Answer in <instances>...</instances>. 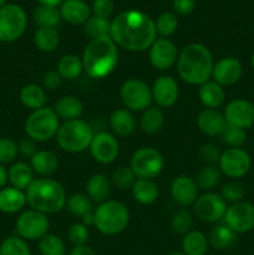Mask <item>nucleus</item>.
Here are the masks:
<instances>
[{"instance_id": "bb28decb", "label": "nucleus", "mask_w": 254, "mask_h": 255, "mask_svg": "<svg viewBox=\"0 0 254 255\" xmlns=\"http://www.w3.org/2000/svg\"><path fill=\"white\" fill-rule=\"evenodd\" d=\"M111 179L102 173L92 174L86 182V194L94 203H104L109 201L111 194Z\"/></svg>"}, {"instance_id": "49530a36", "label": "nucleus", "mask_w": 254, "mask_h": 255, "mask_svg": "<svg viewBox=\"0 0 254 255\" xmlns=\"http://www.w3.org/2000/svg\"><path fill=\"white\" fill-rule=\"evenodd\" d=\"M221 137L222 141H223L229 148H242L247 142L246 129L228 126V125L226 126L224 131L222 132Z\"/></svg>"}, {"instance_id": "393cba45", "label": "nucleus", "mask_w": 254, "mask_h": 255, "mask_svg": "<svg viewBox=\"0 0 254 255\" xmlns=\"http://www.w3.org/2000/svg\"><path fill=\"white\" fill-rule=\"evenodd\" d=\"M27 204L24 191L6 186L0 189V212L5 214H15L22 212Z\"/></svg>"}, {"instance_id": "f8f14e48", "label": "nucleus", "mask_w": 254, "mask_h": 255, "mask_svg": "<svg viewBox=\"0 0 254 255\" xmlns=\"http://www.w3.org/2000/svg\"><path fill=\"white\" fill-rule=\"evenodd\" d=\"M218 168L231 179L243 178L252 168V157L244 148H227L222 152Z\"/></svg>"}, {"instance_id": "09e8293b", "label": "nucleus", "mask_w": 254, "mask_h": 255, "mask_svg": "<svg viewBox=\"0 0 254 255\" xmlns=\"http://www.w3.org/2000/svg\"><path fill=\"white\" fill-rule=\"evenodd\" d=\"M222 198L227 202V203H238V202L243 201L244 197V188L239 182L232 181L228 182V183L224 184L221 189Z\"/></svg>"}, {"instance_id": "4be33fe9", "label": "nucleus", "mask_w": 254, "mask_h": 255, "mask_svg": "<svg viewBox=\"0 0 254 255\" xmlns=\"http://www.w3.org/2000/svg\"><path fill=\"white\" fill-rule=\"evenodd\" d=\"M64 21L71 25H84L91 16V7L84 0H65L59 6Z\"/></svg>"}, {"instance_id": "6e6552de", "label": "nucleus", "mask_w": 254, "mask_h": 255, "mask_svg": "<svg viewBox=\"0 0 254 255\" xmlns=\"http://www.w3.org/2000/svg\"><path fill=\"white\" fill-rule=\"evenodd\" d=\"M27 27L25 9L14 2H6L0 9V42L10 44L24 35Z\"/></svg>"}, {"instance_id": "de8ad7c7", "label": "nucleus", "mask_w": 254, "mask_h": 255, "mask_svg": "<svg viewBox=\"0 0 254 255\" xmlns=\"http://www.w3.org/2000/svg\"><path fill=\"white\" fill-rule=\"evenodd\" d=\"M17 156H19L17 142L7 137H1L0 138V164L5 166V164L14 163Z\"/></svg>"}, {"instance_id": "2f4dec72", "label": "nucleus", "mask_w": 254, "mask_h": 255, "mask_svg": "<svg viewBox=\"0 0 254 255\" xmlns=\"http://www.w3.org/2000/svg\"><path fill=\"white\" fill-rule=\"evenodd\" d=\"M19 99L20 102L31 111L42 109V107L46 106L47 102L46 91H45L44 87L36 84H27L22 86V89L19 92Z\"/></svg>"}, {"instance_id": "864d4df0", "label": "nucleus", "mask_w": 254, "mask_h": 255, "mask_svg": "<svg viewBox=\"0 0 254 255\" xmlns=\"http://www.w3.org/2000/svg\"><path fill=\"white\" fill-rule=\"evenodd\" d=\"M62 77L61 75L57 72V70H50V71L45 72L44 76H42V85H44V89L50 90V91H54V90L59 89L62 84Z\"/></svg>"}, {"instance_id": "680f3d73", "label": "nucleus", "mask_w": 254, "mask_h": 255, "mask_svg": "<svg viewBox=\"0 0 254 255\" xmlns=\"http://www.w3.org/2000/svg\"><path fill=\"white\" fill-rule=\"evenodd\" d=\"M169 255H184L183 252H172Z\"/></svg>"}, {"instance_id": "e433bc0d", "label": "nucleus", "mask_w": 254, "mask_h": 255, "mask_svg": "<svg viewBox=\"0 0 254 255\" xmlns=\"http://www.w3.org/2000/svg\"><path fill=\"white\" fill-rule=\"evenodd\" d=\"M32 20L37 27H54L57 29L62 21L59 7L39 5L32 12Z\"/></svg>"}, {"instance_id": "c85d7f7f", "label": "nucleus", "mask_w": 254, "mask_h": 255, "mask_svg": "<svg viewBox=\"0 0 254 255\" xmlns=\"http://www.w3.org/2000/svg\"><path fill=\"white\" fill-rule=\"evenodd\" d=\"M54 111L56 112L60 120L71 121L81 117V115L84 114V104L79 97L74 95H65L55 102Z\"/></svg>"}, {"instance_id": "c756f323", "label": "nucleus", "mask_w": 254, "mask_h": 255, "mask_svg": "<svg viewBox=\"0 0 254 255\" xmlns=\"http://www.w3.org/2000/svg\"><path fill=\"white\" fill-rule=\"evenodd\" d=\"M131 191L134 201L138 202L139 204H143V206L153 204L159 196L158 184L153 179L137 178L132 186Z\"/></svg>"}, {"instance_id": "79ce46f5", "label": "nucleus", "mask_w": 254, "mask_h": 255, "mask_svg": "<svg viewBox=\"0 0 254 255\" xmlns=\"http://www.w3.org/2000/svg\"><path fill=\"white\" fill-rule=\"evenodd\" d=\"M39 251L41 255H65L66 246L59 236L47 233L39 241Z\"/></svg>"}, {"instance_id": "ddd939ff", "label": "nucleus", "mask_w": 254, "mask_h": 255, "mask_svg": "<svg viewBox=\"0 0 254 255\" xmlns=\"http://www.w3.org/2000/svg\"><path fill=\"white\" fill-rule=\"evenodd\" d=\"M192 207L194 216L204 223H218L224 218L228 208L221 194L214 192H206L198 196Z\"/></svg>"}, {"instance_id": "f03ea898", "label": "nucleus", "mask_w": 254, "mask_h": 255, "mask_svg": "<svg viewBox=\"0 0 254 255\" xmlns=\"http://www.w3.org/2000/svg\"><path fill=\"white\" fill-rule=\"evenodd\" d=\"M176 65L182 81L192 86H201L211 80L214 60L206 45L193 42L179 51Z\"/></svg>"}, {"instance_id": "5fc2aeb1", "label": "nucleus", "mask_w": 254, "mask_h": 255, "mask_svg": "<svg viewBox=\"0 0 254 255\" xmlns=\"http://www.w3.org/2000/svg\"><path fill=\"white\" fill-rule=\"evenodd\" d=\"M17 149H19V154L20 156L25 157V158H31L35 153H36L39 149L36 147V142L34 139L29 138H22L17 142Z\"/></svg>"}, {"instance_id": "6e6d98bb", "label": "nucleus", "mask_w": 254, "mask_h": 255, "mask_svg": "<svg viewBox=\"0 0 254 255\" xmlns=\"http://www.w3.org/2000/svg\"><path fill=\"white\" fill-rule=\"evenodd\" d=\"M174 14L178 15H189L196 9V0H173L172 1Z\"/></svg>"}, {"instance_id": "f3484780", "label": "nucleus", "mask_w": 254, "mask_h": 255, "mask_svg": "<svg viewBox=\"0 0 254 255\" xmlns=\"http://www.w3.org/2000/svg\"><path fill=\"white\" fill-rule=\"evenodd\" d=\"M178 49L173 41L164 37L154 40L148 49V59L152 66L159 71H166L177 64Z\"/></svg>"}, {"instance_id": "9b49d317", "label": "nucleus", "mask_w": 254, "mask_h": 255, "mask_svg": "<svg viewBox=\"0 0 254 255\" xmlns=\"http://www.w3.org/2000/svg\"><path fill=\"white\" fill-rule=\"evenodd\" d=\"M50 221L46 214L35 209L22 211L15 222V231L17 237L25 241H40L49 233Z\"/></svg>"}, {"instance_id": "4468645a", "label": "nucleus", "mask_w": 254, "mask_h": 255, "mask_svg": "<svg viewBox=\"0 0 254 255\" xmlns=\"http://www.w3.org/2000/svg\"><path fill=\"white\" fill-rule=\"evenodd\" d=\"M224 224L237 234H244L254 229V204L242 201L227 208Z\"/></svg>"}, {"instance_id": "bf43d9fd", "label": "nucleus", "mask_w": 254, "mask_h": 255, "mask_svg": "<svg viewBox=\"0 0 254 255\" xmlns=\"http://www.w3.org/2000/svg\"><path fill=\"white\" fill-rule=\"evenodd\" d=\"M40 5H44V6H54L59 7L65 0H36Z\"/></svg>"}, {"instance_id": "20e7f679", "label": "nucleus", "mask_w": 254, "mask_h": 255, "mask_svg": "<svg viewBox=\"0 0 254 255\" xmlns=\"http://www.w3.org/2000/svg\"><path fill=\"white\" fill-rule=\"evenodd\" d=\"M27 206L31 209L50 216L61 212L66 206V191L56 179L35 178L25 191Z\"/></svg>"}, {"instance_id": "412c9836", "label": "nucleus", "mask_w": 254, "mask_h": 255, "mask_svg": "<svg viewBox=\"0 0 254 255\" xmlns=\"http://www.w3.org/2000/svg\"><path fill=\"white\" fill-rule=\"evenodd\" d=\"M199 131L209 137L221 136L227 126L224 115L216 109H204L197 116Z\"/></svg>"}, {"instance_id": "dca6fc26", "label": "nucleus", "mask_w": 254, "mask_h": 255, "mask_svg": "<svg viewBox=\"0 0 254 255\" xmlns=\"http://www.w3.org/2000/svg\"><path fill=\"white\" fill-rule=\"evenodd\" d=\"M89 149L95 161L101 164H110L119 157L120 143L114 133L101 131L95 133Z\"/></svg>"}, {"instance_id": "58836bf2", "label": "nucleus", "mask_w": 254, "mask_h": 255, "mask_svg": "<svg viewBox=\"0 0 254 255\" xmlns=\"http://www.w3.org/2000/svg\"><path fill=\"white\" fill-rule=\"evenodd\" d=\"M94 202L87 197L86 193H74L70 194L66 199V206L65 208L69 211L70 214L77 217V218H82L86 214L94 212Z\"/></svg>"}, {"instance_id": "a18cd8bd", "label": "nucleus", "mask_w": 254, "mask_h": 255, "mask_svg": "<svg viewBox=\"0 0 254 255\" xmlns=\"http://www.w3.org/2000/svg\"><path fill=\"white\" fill-rule=\"evenodd\" d=\"M171 226L174 233L186 236L188 232L192 231V227H193V216L186 208L179 209L172 217Z\"/></svg>"}, {"instance_id": "13d9d810", "label": "nucleus", "mask_w": 254, "mask_h": 255, "mask_svg": "<svg viewBox=\"0 0 254 255\" xmlns=\"http://www.w3.org/2000/svg\"><path fill=\"white\" fill-rule=\"evenodd\" d=\"M9 183V178H7V169L5 168L4 164H0V189L6 187Z\"/></svg>"}, {"instance_id": "c9c22d12", "label": "nucleus", "mask_w": 254, "mask_h": 255, "mask_svg": "<svg viewBox=\"0 0 254 255\" xmlns=\"http://www.w3.org/2000/svg\"><path fill=\"white\" fill-rule=\"evenodd\" d=\"M57 72L61 75L62 80L72 81L77 79L84 71L81 57L74 54L64 55L57 62Z\"/></svg>"}, {"instance_id": "603ef678", "label": "nucleus", "mask_w": 254, "mask_h": 255, "mask_svg": "<svg viewBox=\"0 0 254 255\" xmlns=\"http://www.w3.org/2000/svg\"><path fill=\"white\" fill-rule=\"evenodd\" d=\"M115 10L114 0H94L92 1L91 11L95 16L106 17L110 19Z\"/></svg>"}, {"instance_id": "2eb2a0df", "label": "nucleus", "mask_w": 254, "mask_h": 255, "mask_svg": "<svg viewBox=\"0 0 254 255\" xmlns=\"http://www.w3.org/2000/svg\"><path fill=\"white\" fill-rule=\"evenodd\" d=\"M224 119L228 126L248 129L254 126V104L246 99H234L224 107Z\"/></svg>"}, {"instance_id": "f704fd0d", "label": "nucleus", "mask_w": 254, "mask_h": 255, "mask_svg": "<svg viewBox=\"0 0 254 255\" xmlns=\"http://www.w3.org/2000/svg\"><path fill=\"white\" fill-rule=\"evenodd\" d=\"M60 44V34L54 27H37L34 34V45L42 52H52Z\"/></svg>"}, {"instance_id": "f257e3e1", "label": "nucleus", "mask_w": 254, "mask_h": 255, "mask_svg": "<svg viewBox=\"0 0 254 255\" xmlns=\"http://www.w3.org/2000/svg\"><path fill=\"white\" fill-rule=\"evenodd\" d=\"M110 36L117 46L127 51H146L157 39L154 20L141 10H126L111 20Z\"/></svg>"}, {"instance_id": "4c0bfd02", "label": "nucleus", "mask_w": 254, "mask_h": 255, "mask_svg": "<svg viewBox=\"0 0 254 255\" xmlns=\"http://www.w3.org/2000/svg\"><path fill=\"white\" fill-rule=\"evenodd\" d=\"M221 177L222 173L219 171L218 166L206 164V166H203L197 172L196 177H194V181H196L199 189L206 192H212L218 186L219 181H221Z\"/></svg>"}, {"instance_id": "3c124183", "label": "nucleus", "mask_w": 254, "mask_h": 255, "mask_svg": "<svg viewBox=\"0 0 254 255\" xmlns=\"http://www.w3.org/2000/svg\"><path fill=\"white\" fill-rule=\"evenodd\" d=\"M221 154L222 151L219 149V147L212 142L202 144L201 148H199V157L206 164H213V166L218 164Z\"/></svg>"}, {"instance_id": "052dcab7", "label": "nucleus", "mask_w": 254, "mask_h": 255, "mask_svg": "<svg viewBox=\"0 0 254 255\" xmlns=\"http://www.w3.org/2000/svg\"><path fill=\"white\" fill-rule=\"evenodd\" d=\"M251 65H252V67L254 69V51H253V54H252V56H251Z\"/></svg>"}, {"instance_id": "cd10ccee", "label": "nucleus", "mask_w": 254, "mask_h": 255, "mask_svg": "<svg viewBox=\"0 0 254 255\" xmlns=\"http://www.w3.org/2000/svg\"><path fill=\"white\" fill-rule=\"evenodd\" d=\"M198 97L201 104L206 109H218L226 101V91L224 87L217 84L213 80L204 82L199 86Z\"/></svg>"}, {"instance_id": "b1692460", "label": "nucleus", "mask_w": 254, "mask_h": 255, "mask_svg": "<svg viewBox=\"0 0 254 255\" xmlns=\"http://www.w3.org/2000/svg\"><path fill=\"white\" fill-rule=\"evenodd\" d=\"M110 127L115 136L128 137L136 131L137 121L133 114L127 109H117L110 116Z\"/></svg>"}, {"instance_id": "0eeeda50", "label": "nucleus", "mask_w": 254, "mask_h": 255, "mask_svg": "<svg viewBox=\"0 0 254 255\" xmlns=\"http://www.w3.org/2000/svg\"><path fill=\"white\" fill-rule=\"evenodd\" d=\"M60 119L51 107L35 110L25 121V133L35 142H46L56 137L60 127Z\"/></svg>"}, {"instance_id": "ea45409f", "label": "nucleus", "mask_w": 254, "mask_h": 255, "mask_svg": "<svg viewBox=\"0 0 254 255\" xmlns=\"http://www.w3.org/2000/svg\"><path fill=\"white\" fill-rule=\"evenodd\" d=\"M111 30V20L106 17H100L91 15L90 19L84 24V31L91 39L109 36Z\"/></svg>"}, {"instance_id": "37998d69", "label": "nucleus", "mask_w": 254, "mask_h": 255, "mask_svg": "<svg viewBox=\"0 0 254 255\" xmlns=\"http://www.w3.org/2000/svg\"><path fill=\"white\" fill-rule=\"evenodd\" d=\"M154 25H156L157 35L164 37V39H168L176 32L177 27H178V17L174 12L164 11L157 17Z\"/></svg>"}, {"instance_id": "7c9ffc66", "label": "nucleus", "mask_w": 254, "mask_h": 255, "mask_svg": "<svg viewBox=\"0 0 254 255\" xmlns=\"http://www.w3.org/2000/svg\"><path fill=\"white\" fill-rule=\"evenodd\" d=\"M208 242L217 251H228L238 242V234L234 233L226 224H217L209 233Z\"/></svg>"}, {"instance_id": "4d7b16f0", "label": "nucleus", "mask_w": 254, "mask_h": 255, "mask_svg": "<svg viewBox=\"0 0 254 255\" xmlns=\"http://www.w3.org/2000/svg\"><path fill=\"white\" fill-rule=\"evenodd\" d=\"M69 255H97V253L91 248V247L85 244V246L74 247Z\"/></svg>"}, {"instance_id": "72a5a7b5", "label": "nucleus", "mask_w": 254, "mask_h": 255, "mask_svg": "<svg viewBox=\"0 0 254 255\" xmlns=\"http://www.w3.org/2000/svg\"><path fill=\"white\" fill-rule=\"evenodd\" d=\"M164 125V115L161 107L151 106L142 112L139 119V128L147 134H154L162 129Z\"/></svg>"}, {"instance_id": "c03bdc74", "label": "nucleus", "mask_w": 254, "mask_h": 255, "mask_svg": "<svg viewBox=\"0 0 254 255\" xmlns=\"http://www.w3.org/2000/svg\"><path fill=\"white\" fill-rule=\"evenodd\" d=\"M112 186L116 187L117 189H131L133 183L136 182L137 177L133 173V171L131 169L129 166H121L117 169H115L114 173H112L111 178Z\"/></svg>"}, {"instance_id": "a878e982", "label": "nucleus", "mask_w": 254, "mask_h": 255, "mask_svg": "<svg viewBox=\"0 0 254 255\" xmlns=\"http://www.w3.org/2000/svg\"><path fill=\"white\" fill-rule=\"evenodd\" d=\"M7 178H9L10 186L25 192L35 181V173L30 163L17 161L11 163V166L7 168Z\"/></svg>"}, {"instance_id": "39448f33", "label": "nucleus", "mask_w": 254, "mask_h": 255, "mask_svg": "<svg viewBox=\"0 0 254 255\" xmlns=\"http://www.w3.org/2000/svg\"><path fill=\"white\" fill-rule=\"evenodd\" d=\"M129 211L122 202L109 201L94 209V227L105 236H116L128 227Z\"/></svg>"}, {"instance_id": "5701e85b", "label": "nucleus", "mask_w": 254, "mask_h": 255, "mask_svg": "<svg viewBox=\"0 0 254 255\" xmlns=\"http://www.w3.org/2000/svg\"><path fill=\"white\" fill-rule=\"evenodd\" d=\"M29 163L34 173L41 178H49L59 169V158L54 152L47 149H39L29 159Z\"/></svg>"}, {"instance_id": "9d476101", "label": "nucleus", "mask_w": 254, "mask_h": 255, "mask_svg": "<svg viewBox=\"0 0 254 255\" xmlns=\"http://www.w3.org/2000/svg\"><path fill=\"white\" fill-rule=\"evenodd\" d=\"M120 99L125 109L131 112H143L151 107L153 102L151 87L139 79H128L125 81L120 89Z\"/></svg>"}, {"instance_id": "8fccbe9b", "label": "nucleus", "mask_w": 254, "mask_h": 255, "mask_svg": "<svg viewBox=\"0 0 254 255\" xmlns=\"http://www.w3.org/2000/svg\"><path fill=\"white\" fill-rule=\"evenodd\" d=\"M90 232L89 227L85 226L81 222H77V223H74L67 231V238H69L70 243L74 247L79 246H85L89 241Z\"/></svg>"}, {"instance_id": "473e14b6", "label": "nucleus", "mask_w": 254, "mask_h": 255, "mask_svg": "<svg viewBox=\"0 0 254 255\" xmlns=\"http://www.w3.org/2000/svg\"><path fill=\"white\" fill-rule=\"evenodd\" d=\"M208 246L209 242L206 234L193 229L182 239V252L184 255H206Z\"/></svg>"}, {"instance_id": "a19ab883", "label": "nucleus", "mask_w": 254, "mask_h": 255, "mask_svg": "<svg viewBox=\"0 0 254 255\" xmlns=\"http://www.w3.org/2000/svg\"><path fill=\"white\" fill-rule=\"evenodd\" d=\"M0 255H31V251L25 239L12 236L7 237L1 242Z\"/></svg>"}, {"instance_id": "e2e57ef3", "label": "nucleus", "mask_w": 254, "mask_h": 255, "mask_svg": "<svg viewBox=\"0 0 254 255\" xmlns=\"http://www.w3.org/2000/svg\"><path fill=\"white\" fill-rule=\"evenodd\" d=\"M6 1H7V0H0V9H1V7L4 6L5 4H6Z\"/></svg>"}, {"instance_id": "7ed1b4c3", "label": "nucleus", "mask_w": 254, "mask_h": 255, "mask_svg": "<svg viewBox=\"0 0 254 255\" xmlns=\"http://www.w3.org/2000/svg\"><path fill=\"white\" fill-rule=\"evenodd\" d=\"M119 46L111 36L91 39L82 51V66L91 79H105L115 71L119 65Z\"/></svg>"}, {"instance_id": "aec40b11", "label": "nucleus", "mask_w": 254, "mask_h": 255, "mask_svg": "<svg viewBox=\"0 0 254 255\" xmlns=\"http://www.w3.org/2000/svg\"><path fill=\"white\" fill-rule=\"evenodd\" d=\"M171 196L176 203L182 207L193 206L199 196V188L192 177L182 174L171 183Z\"/></svg>"}, {"instance_id": "1a4fd4ad", "label": "nucleus", "mask_w": 254, "mask_h": 255, "mask_svg": "<svg viewBox=\"0 0 254 255\" xmlns=\"http://www.w3.org/2000/svg\"><path fill=\"white\" fill-rule=\"evenodd\" d=\"M129 167L137 178L153 179L163 171L164 158L153 147H141L132 154Z\"/></svg>"}, {"instance_id": "423d86ee", "label": "nucleus", "mask_w": 254, "mask_h": 255, "mask_svg": "<svg viewBox=\"0 0 254 255\" xmlns=\"http://www.w3.org/2000/svg\"><path fill=\"white\" fill-rule=\"evenodd\" d=\"M95 132L89 122L81 119L64 121L56 133V142L67 153H81L89 149Z\"/></svg>"}, {"instance_id": "a211bd4d", "label": "nucleus", "mask_w": 254, "mask_h": 255, "mask_svg": "<svg viewBox=\"0 0 254 255\" xmlns=\"http://www.w3.org/2000/svg\"><path fill=\"white\" fill-rule=\"evenodd\" d=\"M152 100L161 109H168L172 107L179 97V86L178 82L174 77L169 75H162L154 80L151 87Z\"/></svg>"}, {"instance_id": "6ab92c4d", "label": "nucleus", "mask_w": 254, "mask_h": 255, "mask_svg": "<svg viewBox=\"0 0 254 255\" xmlns=\"http://www.w3.org/2000/svg\"><path fill=\"white\" fill-rule=\"evenodd\" d=\"M243 76V65L234 56H224L214 62L212 79L221 86L236 85Z\"/></svg>"}]
</instances>
